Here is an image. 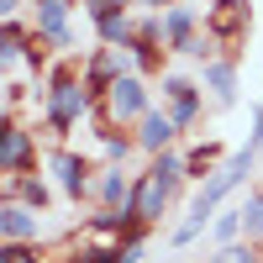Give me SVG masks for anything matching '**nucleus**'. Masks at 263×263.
Masks as SVG:
<instances>
[{
    "mask_svg": "<svg viewBox=\"0 0 263 263\" xmlns=\"http://www.w3.org/2000/svg\"><path fill=\"white\" fill-rule=\"evenodd\" d=\"M168 195H174V184L163 179L158 168H147L142 179H137V190H132V205H126V216H132V221H153V216H163Z\"/></svg>",
    "mask_w": 263,
    "mask_h": 263,
    "instance_id": "obj_2",
    "label": "nucleus"
},
{
    "mask_svg": "<svg viewBox=\"0 0 263 263\" xmlns=\"http://www.w3.org/2000/svg\"><path fill=\"white\" fill-rule=\"evenodd\" d=\"M242 232H248V237H263V195H248V205H242Z\"/></svg>",
    "mask_w": 263,
    "mask_h": 263,
    "instance_id": "obj_16",
    "label": "nucleus"
},
{
    "mask_svg": "<svg viewBox=\"0 0 263 263\" xmlns=\"http://www.w3.org/2000/svg\"><path fill=\"white\" fill-rule=\"evenodd\" d=\"M0 232H6V242H32L37 237V211L32 205H6L0 211Z\"/></svg>",
    "mask_w": 263,
    "mask_h": 263,
    "instance_id": "obj_9",
    "label": "nucleus"
},
{
    "mask_svg": "<svg viewBox=\"0 0 263 263\" xmlns=\"http://www.w3.org/2000/svg\"><path fill=\"white\" fill-rule=\"evenodd\" d=\"M237 232H242V211H227L221 221H216V237H221V242H232Z\"/></svg>",
    "mask_w": 263,
    "mask_h": 263,
    "instance_id": "obj_19",
    "label": "nucleus"
},
{
    "mask_svg": "<svg viewBox=\"0 0 263 263\" xmlns=\"http://www.w3.org/2000/svg\"><path fill=\"white\" fill-rule=\"evenodd\" d=\"M211 27L221 32V37H237L248 27V0H216V11H211Z\"/></svg>",
    "mask_w": 263,
    "mask_h": 263,
    "instance_id": "obj_10",
    "label": "nucleus"
},
{
    "mask_svg": "<svg viewBox=\"0 0 263 263\" xmlns=\"http://www.w3.org/2000/svg\"><path fill=\"white\" fill-rule=\"evenodd\" d=\"M53 168L63 174V190H69V195H84V184H90V179H84V174H90V168H84V158H74V153H58Z\"/></svg>",
    "mask_w": 263,
    "mask_h": 263,
    "instance_id": "obj_13",
    "label": "nucleus"
},
{
    "mask_svg": "<svg viewBox=\"0 0 263 263\" xmlns=\"http://www.w3.org/2000/svg\"><path fill=\"white\" fill-rule=\"evenodd\" d=\"M253 153H258V147L248 142V147L237 153V158H232L227 168H216V179H211V184L200 190V200H195V216H211L216 205H221V195H227V190H232V184H237V179H242V174L253 168Z\"/></svg>",
    "mask_w": 263,
    "mask_h": 263,
    "instance_id": "obj_3",
    "label": "nucleus"
},
{
    "mask_svg": "<svg viewBox=\"0 0 263 263\" xmlns=\"http://www.w3.org/2000/svg\"><path fill=\"white\" fill-rule=\"evenodd\" d=\"M195 21H190V11H168L163 16V32H168V42H174V48H179V53H205L200 48V42H195Z\"/></svg>",
    "mask_w": 263,
    "mask_h": 263,
    "instance_id": "obj_12",
    "label": "nucleus"
},
{
    "mask_svg": "<svg viewBox=\"0 0 263 263\" xmlns=\"http://www.w3.org/2000/svg\"><path fill=\"white\" fill-rule=\"evenodd\" d=\"M105 100H111V116L116 121L147 116V90H142V79H132V74H121V79L105 84Z\"/></svg>",
    "mask_w": 263,
    "mask_h": 263,
    "instance_id": "obj_4",
    "label": "nucleus"
},
{
    "mask_svg": "<svg viewBox=\"0 0 263 263\" xmlns=\"http://www.w3.org/2000/svg\"><path fill=\"white\" fill-rule=\"evenodd\" d=\"M63 21H69V0H37V27H42V37L48 42H69V27H63Z\"/></svg>",
    "mask_w": 263,
    "mask_h": 263,
    "instance_id": "obj_8",
    "label": "nucleus"
},
{
    "mask_svg": "<svg viewBox=\"0 0 263 263\" xmlns=\"http://www.w3.org/2000/svg\"><path fill=\"white\" fill-rule=\"evenodd\" d=\"M0 16H16V0H0Z\"/></svg>",
    "mask_w": 263,
    "mask_h": 263,
    "instance_id": "obj_21",
    "label": "nucleus"
},
{
    "mask_svg": "<svg viewBox=\"0 0 263 263\" xmlns=\"http://www.w3.org/2000/svg\"><path fill=\"white\" fill-rule=\"evenodd\" d=\"M163 95H168V116L179 121V126H190L195 111H200V95H195V84H190V79H168V84H163Z\"/></svg>",
    "mask_w": 263,
    "mask_h": 263,
    "instance_id": "obj_6",
    "label": "nucleus"
},
{
    "mask_svg": "<svg viewBox=\"0 0 263 263\" xmlns=\"http://www.w3.org/2000/svg\"><path fill=\"white\" fill-rule=\"evenodd\" d=\"M0 263H37V258H32L27 242H6V248H0Z\"/></svg>",
    "mask_w": 263,
    "mask_h": 263,
    "instance_id": "obj_20",
    "label": "nucleus"
},
{
    "mask_svg": "<svg viewBox=\"0 0 263 263\" xmlns=\"http://www.w3.org/2000/svg\"><path fill=\"white\" fill-rule=\"evenodd\" d=\"M205 84L216 90V100H232V63H205Z\"/></svg>",
    "mask_w": 263,
    "mask_h": 263,
    "instance_id": "obj_15",
    "label": "nucleus"
},
{
    "mask_svg": "<svg viewBox=\"0 0 263 263\" xmlns=\"http://www.w3.org/2000/svg\"><path fill=\"white\" fill-rule=\"evenodd\" d=\"M27 158H32V137H27L21 126H11V121H6V126H0V168L16 174Z\"/></svg>",
    "mask_w": 263,
    "mask_h": 263,
    "instance_id": "obj_5",
    "label": "nucleus"
},
{
    "mask_svg": "<svg viewBox=\"0 0 263 263\" xmlns=\"http://www.w3.org/2000/svg\"><path fill=\"white\" fill-rule=\"evenodd\" d=\"M211 163H216V142H205V147H195L190 158H184V174H205Z\"/></svg>",
    "mask_w": 263,
    "mask_h": 263,
    "instance_id": "obj_17",
    "label": "nucleus"
},
{
    "mask_svg": "<svg viewBox=\"0 0 263 263\" xmlns=\"http://www.w3.org/2000/svg\"><path fill=\"white\" fill-rule=\"evenodd\" d=\"M211 263H232V258H227V253H216V258H211Z\"/></svg>",
    "mask_w": 263,
    "mask_h": 263,
    "instance_id": "obj_22",
    "label": "nucleus"
},
{
    "mask_svg": "<svg viewBox=\"0 0 263 263\" xmlns=\"http://www.w3.org/2000/svg\"><path fill=\"white\" fill-rule=\"evenodd\" d=\"M90 16L105 42H121L126 48V16H121V0H90Z\"/></svg>",
    "mask_w": 263,
    "mask_h": 263,
    "instance_id": "obj_7",
    "label": "nucleus"
},
{
    "mask_svg": "<svg viewBox=\"0 0 263 263\" xmlns=\"http://www.w3.org/2000/svg\"><path fill=\"white\" fill-rule=\"evenodd\" d=\"M21 200H27L32 211H42V205H48V190H42V179H21Z\"/></svg>",
    "mask_w": 263,
    "mask_h": 263,
    "instance_id": "obj_18",
    "label": "nucleus"
},
{
    "mask_svg": "<svg viewBox=\"0 0 263 263\" xmlns=\"http://www.w3.org/2000/svg\"><path fill=\"white\" fill-rule=\"evenodd\" d=\"M174 132H179V121H174V116H163V111H147L142 116V147H168L174 142Z\"/></svg>",
    "mask_w": 263,
    "mask_h": 263,
    "instance_id": "obj_11",
    "label": "nucleus"
},
{
    "mask_svg": "<svg viewBox=\"0 0 263 263\" xmlns=\"http://www.w3.org/2000/svg\"><path fill=\"white\" fill-rule=\"evenodd\" d=\"M100 200L105 205H132V184L121 179V174H105L100 179Z\"/></svg>",
    "mask_w": 263,
    "mask_h": 263,
    "instance_id": "obj_14",
    "label": "nucleus"
},
{
    "mask_svg": "<svg viewBox=\"0 0 263 263\" xmlns=\"http://www.w3.org/2000/svg\"><path fill=\"white\" fill-rule=\"evenodd\" d=\"M84 105H90V90H84L74 74H58V79H53V95H48V116H53V126L69 132V126L79 121Z\"/></svg>",
    "mask_w": 263,
    "mask_h": 263,
    "instance_id": "obj_1",
    "label": "nucleus"
}]
</instances>
